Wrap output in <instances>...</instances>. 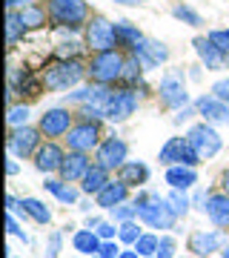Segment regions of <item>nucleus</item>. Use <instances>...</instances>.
I'll list each match as a JSON object with an SVG mask.
<instances>
[{
    "label": "nucleus",
    "mask_w": 229,
    "mask_h": 258,
    "mask_svg": "<svg viewBox=\"0 0 229 258\" xmlns=\"http://www.w3.org/2000/svg\"><path fill=\"white\" fill-rule=\"evenodd\" d=\"M98 138H101V132H98V123H78V126L69 129V149L74 152H89L92 147H98Z\"/></svg>",
    "instance_id": "9d476101"
},
{
    "label": "nucleus",
    "mask_w": 229,
    "mask_h": 258,
    "mask_svg": "<svg viewBox=\"0 0 229 258\" xmlns=\"http://www.w3.org/2000/svg\"><path fill=\"white\" fill-rule=\"evenodd\" d=\"M57 244H60V235H52V238H49V252H46V258H57Z\"/></svg>",
    "instance_id": "37998d69"
},
{
    "label": "nucleus",
    "mask_w": 229,
    "mask_h": 258,
    "mask_svg": "<svg viewBox=\"0 0 229 258\" xmlns=\"http://www.w3.org/2000/svg\"><path fill=\"white\" fill-rule=\"evenodd\" d=\"M220 244H223V235H220V232H206V230L195 232L192 238H189V249H192L195 255H201V258L218 252Z\"/></svg>",
    "instance_id": "a211bd4d"
},
{
    "label": "nucleus",
    "mask_w": 229,
    "mask_h": 258,
    "mask_svg": "<svg viewBox=\"0 0 229 258\" xmlns=\"http://www.w3.org/2000/svg\"><path fill=\"white\" fill-rule=\"evenodd\" d=\"M223 258H229V247H226V249H223Z\"/></svg>",
    "instance_id": "603ef678"
},
{
    "label": "nucleus",
    "mask_w": 229,
    "mask_h": 258,
    "mask_svg": "<svg viewBox=\"0 0 229 258\" xmlns=\"http://www.w3.org/2000/svg\"><path fill=\"white\" fill-rule=\"evenodd\" d=\"M206 215L215 227H229V195H212L206 201Z\"/></svg>",
    "instance_id": "412c9836"
},
{
    "label": "nucleus",
    "mask_w": 229,
    "mask_h": 258,
    "mask_svg": "<svg viewBox=\"0 0 229 258\" xmlns=\"http://www.w3.org/2000/svg\"><path fill=\"white\" fill-rule=\"evenodd\" d=\"M158 244H161V238H155V235H140L135 249L140 252V258H152V255H158Z\"/></svg>",
    "instance_id": "2f4dec72"
},
{
    "label": "nucleus",
    "mask_w": 229,
    "mask_h": 258,
    "mask_svg": "<svg viewBox=\"0 0 229 258\" xmlns=\"http://www.w3.org/2000/svg\"><path fill=\"white\" fill-rule=\"evenodd\" d=\"M118 235H120V241H123V244H137V238H140V230H137V224L123 221V224H120V230H118Z\"/></svg>",
    "instance_id": "72a5a7b5"
},
{
    "label": "nucleus",
    "mask_w": 229,
    "mask_h": 258,
    "mask_svg": "<svg viewBox=\"0 0 229 258\" xmlns=\"http://www.w3.org/2000/svg\"><path fill=\"white\" fill-rule=\"evenodd\" d=\"M166 201H169V207L175 210V215H186V210H189V201H186V195H183L181 189H172Z\"/></svg>",
    "instance_id": "473e14b6"
},
{
    "label": "nucleus",
    "mask_w": 229,
    "mask_h": 258,
    "mask_svg": "<svg viewBox=\"0 0 229 258\" xmlns=\"http://www.w3.org/2000/svg\"><path fill=\"white\" fill-rule=\"evenodd\" d=\"M192 46H195V52H198V57L203 60V66H206V69H212V72L229 69V52L218 49L209 37H195Z\"/></svg>",
    "instance_id": "6e6552de"
},
{
    "label": "nucleus",
    "mask_w": 229,
    "mask_h": 258,
    "mask_svg": "<svg viewBox=\"0 0 229 258\" xmlns=\"http://www.w3.org/2000/svg\"><path fill=\"white\" fill-rule=\"evenodd\" d=\"M98 164L106 169H120L126 164V144L120 138H109L98 147Z\"/></svg>",
    "instance_id": "ddd939ff"
},
{
    "label": "nucleus",
    "mask_w": 229,
    "mask_h": 258,
    "mask_svg": "<svg viewBox=\"0 0 229 258\" xmlns=\"http://www.w3.org/2000/svg\"><path fill=\"white\" fill-rule=\"evenodd\" d=\"M118 258H140V252H137V249H135V252H120Z\"/></svg>",
    "instance_id": "de8ad7c7"
},
{
    "label": "nucleus",
    "mask_w": 229,
    "mask_h": 258,
    "mask_svg": "<svg viewBox=\"0 0 229 258\" xmlns=\"http://www.w3.org/2000/svg\"><path fill=\"white\" fill-rule=\"evenodd\" d=\"M109 184V175H106V166H89V172L83 175V192H89V195H98L103 189V186Z\"/></svg>",
    "instance_id": "b1692460"
},
{
    "label": "nucleus",
    "mask_w": 229,
    "mask_h": 258,
    "mask_svg": "<svg viewBox=\"0 0 229 258\" xmlns=\"http://www.w3.org/2000/svg\"><path fill=\"white\" fill-rule=\"evenodd\" d=\"M74 249L78 252H101V235H95L92 230H81L74 232Z\"/></svg>",
    "instance_id": "393cba45"
},
{
    "label": "nucleus",
    "mask_w": 229,
    "mask_h": 258,
    "mask_svg": "<svg viewBox=\"0 0 229 258\" xmlns=\"http://www.w3.org/2000/svg\"><path fill=\"white\" fill-rule=\"evenodd\" d=\"M60 178L63 181H83V175L89 172V158H86V152H69V155L63 158V164H60Z\"/></svg>",
    "instance_id": "f3484780"
},
{
    "label": "nucleus",
    "mask_w": 229,
    "mask_h": 258,
    "mask_svg": "<svg viewBox=\"0 0 229 258\" xmlns=\"http://www.w3.org/2000/svg\"><path fill=\"white\" fill-rule=\"evenodd\" d=\"M83 78V66L78 60H57L55 66H49L43 72V86L46 89H69L74 83H81Z\"/></svg>",
    "instance_id": "7ed1b4c3"
},
{
    "label": "nucleus",
    "mask_w": 229,
    "mask_h": 258,
    "mask_svg": "<svg viewBox=\"0 0 229 258\" xmlns=\"http://www.w3.org/2000/svg\"><path fill=\"white\" fill-rule=\"evenodd\" d=\"M195 109H198V115H201L206 123H229V103H223L220 98H215V95L198 98Z\"/></svg>",
    "instance_id": "9b49d317"
},
{
    "label": "nucleus",
    "mask_w": 229,
    "mask_h": 258,
    "mask_svg": "<svg viewBox=\"0 0 229 258\" xmlns=\"http://www.w3.org/2000/svg\"><path fill=\"white\" fill-rule=\"evenodd\" d=\"M95 258H101V255H95Z\"/></svg>",
    "instance_id": "864d4df0"
},
{
    "label": "nucleus",
    "mask_w": 229,
    "mask_h": 258,
    "mask_svg": "<svg viewBox=\"0 0 229 258\" xmlns=\"http://www.w3.org/2000/svg\"><path fill=\"white\" fill-rule=\"evenodd\" d=\"M146 178H149V169L140 161H126V164L120 166V181L126 186H140V184H146Z\"/></svg>",
    "instance_id": "5701e85b"
},
{
    "label": "nucleus",
    "mask_w": 229,
    "mask_h": 258,
    "mask_svg": "<svg viewBox=\"0 0 229 258\" xmlns=\"http://www.w3.org/2000/svg\"><path fill=\"white\" fill-rule=\"evenodd\" d=\"M137 204V218L143 224H149L152 230H169L175 224V210L169 207V201L166 198H161V195H143Z\"/></svg>",
    "instance_id": "f257e3e1"
},
{
    "label": "nucleus",
    "mask_w": 229,
    "mask_h": 258,
    "mask_svg": "<svg viewBox=\"0 0 229 258\" xmlns=\"http://www.w3.org/2000/svg\"><path fill=\"white\" fill-rule=\"evenodd\" d=\"M135 109H137V95L132 92V89H120V92L112 95L109 109H106V118L115 120V123H120V120H126Z\"/></svg>",
    "instance_id": "f8f14e48"
},
{
    "label": "nucleus",
    "mask_w": 229,
    "mask_h": 258,
    "mask_svg": "<svg viewBox=\"0 0 229 258\" xmlns=\"http://www.w3.org/2000/svg\"><path fill=\"white\" fill-rule=\"evenodd\" d=\"M212 95H215V98H220L223 103H229V78H223V81L215 83V86H212Z\"/></svg>",
    "instance_id": "58836bf2"
},
{
    "label": "nucleus",
    "mask_w": 229,
    "mask_h": 258,
    "mask_svg": "<svg viewBox=\"0 0 229 258\" xmlns=\"http://www.w3.org/2000/svg\"><path fill=\"white\" fill-rule=\"evenodd\" d=\"M20 207H23V212H26V215H32L37 224H49V218H52V212L46 210V204H40L37 198H23V201H20Z\"/></svg>",
    "instance_id": "cd10ccee"
},
{
    "label": "nucleus",
    "mask_w": 229,
    "mask_h": 258,
    "mask_svg": "<svg viewBox=\"0 0 229 258\" xmlns=\"http://www.w3.org/2000/svg\"><path fill=\"white\" fill-rule=\"evenodd\" d=\"M63 152H60V147H55V144H46V147H40L35 152V166L40 169V172H55V169H60V164H63Z\"/></svg>",
    "instance_id": "aec40b11"
},
{
    "label": "nucleus",
    "mask_w": 229,
    "mask_h": 258,
    "mask_svg": "<svg viewBox=\"0 0 229 258\" xmlns=\"http://www.w3.org/2000/svg\"><path fill=\"white\" fill-rule=\"evenodd\" d=\"M198 181V175H195L192 166H169L166 169V184L172 186V189H189V186Z\"/></svg>",
    "instance_id": "4be33fe9"
},
{
    "label": "nucleus",
    "mask_w": 229,
    "mask_h": 258,
    "mask_svg": "<svg viewBox=\"0 0 229 258\" xmlns=\"http://www.w3.org/2000/svg\"><path fill=\"white\" fill-rule=\"evenodd\" d=\"M126 195H129V186L123 184L120 178L118 181H109V184L98 192V207H103V210H115L118 204L126 201Z\"/></svg>",
    "instance_id": "6ab92c4d"
},
{
    "label": "nucleus",
    "mask_w": 229,
    "mask_h": 258,
    "mask_svg": "<svg viewBox=\"0 0 229 258\" xmlns=\"http://www.w3.org/2000/svg\"><path fill=\"white\" fill-rule=\"evenodd\" d=\"M158 258H175V241L172 238H161V244H158Z\"/></svg>",
    "instance_id": "ea45409f"
},
{
    "label": "nucleus",
    "mask_w": 229,
    "mask_h": 258,
    "mask_svg": "<svg viewBox=\"0 0 229 258\" xmlns=\"http://www.w3.org/2000/svg\"><path fill=\"white\" fill-rule=\"evenodd\" d=\"M6 3H9V9H23V6H29V0H6Z\"/></svg>",
    "instance_id": "a18cd8bd"
},
{
    "label": "nucleus",
    "mask_w": 229,
    "mask_h": 258,
    "mask_svg": "<svg viewBox=\"0 0 229 258\" xmlns=\"http://www.w3.org/2000/svg\"><path fill=\"white\" fill-rule=\"evenodd\" d=\"M86 43H89L95 52H106V49L118 46V37H115V26L109 20L103 18H95L86 29Z\"/></svg>",
    "instance_id": "0eeeda50"
},
{
    "label": "nucleus",
    "mask_w": 229,
    "mask_h": 258,
    "mask_svg": "<svg viewBox=\"0 0 229 258\" xmlns=\"http://www.w3.org/2000/svg\"><path fill=\"white\" fill-rule=\"evenodd\" d=\"M206 37H209V40H212V43H215L218 49L229 52V29H215V32H209Z\"/></svg>",
    "instance_id": "e433bc0d"
},
{
    "label": "nucleus",
    "mask_w": 229,
    "mask_h": 258,
    "mask_svg": "<svg viewBox=\"0 0 229 258\" xmlns=\"http://www.w3.org/2000/svg\"><path fill=\"white\" fill-rule=\"evenodd\" d=\"M223 192L229 195V169H226V172H223Z\"/></svg>",
    "instance_id": "09e8293b"
},
{
    "label": "nucleus",
    "mask_w": 229,
    "mask_h": 258,
    "mask_svg": "<svg viewBox=\"0 0 229 258\" xmlns=\"http://www.w3.org/2000/svg\"><path fill=\"white\" fill-rule=\"evenodd\" d=\"M112 89L106 86H86L81 92H72L69 101H81L83 103V115H92V118H106V109H109L112 101Z\"/></svg>",
    "instance_id": "20e7f679"
},
{
    "label": "nucleus",
    "mask_w": 229,
    "mask_h": 258,
    "mask_svg": "<svg viewBox=\"0 0 229 258\" xmlns=\"http://www.w3.org/2000/svg\"><path fill=\"white\" fill-rule=\"evenodd\" d=\"M123 69H126V60L115 49H106V52H98V55L92 57V63L86 72L92 75V81L112 83V81H118V78H123Z\"/></svg>",
    "instance_id": "f03ea898"
},
{
    "label": "nucleus",
    "mask_w": 229,
    "mask_h": 258,
    "mask_svg": "<svg viewBox=\"0 0 229 258\" xmlns=\"http://www.w3.org/2000/svg\"><path fill=\"white\" fill-rule=\"evenodd\" d=\"M132 215H137V204H118L115 207V218L118 221H132Z\"/></svg>",
    "instance_id": "4c0bfd02"
},
{
    "label": "nucleus",
    "mask_w": 229,
    "mask_h": 258,
    "mask_svg": "<svg viewBox=\"0 0 229 258\" xmlns=\"http://www.w3.org/2000/svg\"><path fill=\"white\" fill-rule=\"evenodd\" d=\"M37 129L32 126H15L12 129V135H9V152L12 155H18V158H26L35 152L37 147Z\"/></svg>",
    "instance_id": "4468645a"
},
{
    "label": "nucleus",
    "mask_w": 229,
    "mask_h": 258,
    "mask_svg": "<svg viewBox=\"0 0 229 258\" xmlns=\"http://www.w3.org/2000/svg\"><path fill=\"white\" fill-rule=\"evenodd\" d=\"M6 172H9V175H15V172H18V164H15L12 158H9V164H6Z\"/></svg>",
    "instance_id": "49530a36"
},
{
    "label": "nucleus",
    "mask_w": 229,
    "mask_h": 258,
    "mask_svg": "<svg viewBox=\"0 0 229 258\" xmlns=\"http://www.w3.org/2000/svg\"><path fill=\"white\" fill-rule=\"evenodd\" d=\"M6 204H9V210H15V207H18V198H15V195H9V198H6Z\"/></svg>",
    "instance_id": "8fccbe9b"
},
{
    "label": "nucleus",
    "mask_w": 229,
    "mask_h": 258,
    "mask_svg": "<svg viewBox=\"0 0 229 258\" xmlns=\"http://www.w3.org/2000/svg\"><path fill=\"white\" fill-rule=\"evenodd\" d=\"M23 32H26V26H23L20 15L15 9H9V15H6V43H9V46H15L20 37H23Z\"/></svg>",
    "instance_id": "bb28decb"
},
{
    "label": "nucleus",
    "mask_w": 229,
    "mask_h": 258,
    "mask_svg": "<svg viewBox=\"0 0 229 258\" xmlns=\"http://www.w3.org/2000/svg\"><path fill=\"white\" fill-rule=\"evenodd\" d=\"M6 227H9V232H12V235H18V238L29 241V238H26V232L20 230V227H18V221H15V218H12V215H9V218H6Z\"/></svg>",
    "instance_id": "79ce46f5"
},
{
    "label": "nucleus",
    "mask_w": 229,
    "mask_h": 258,
    "mask_svg": "<svg viewBox=\"0 0 229 258\" xmlns=\"http://www.w3.org/2000/svg\"><path fill=\"white\" fill-rule=\"evenodd\" d=\"M115 37H118V46H126V49H135L143 40L140 32L135 26H129V23H115Z\"/></svg>",
    "instance_id": "a878e982"
},
{
    "label": "nucleus",
    "mask_w": 229,
    "mask_h": 258,
    "mask_svg": "<svg viewBox=\"0 0 229 258\" xmlns=\"http://www.w3.org/2000/svg\"><path fill=\"white\" fill-rule=\"evenodd\" d=\"M181 147H183V138H172L161 149V164H175V161H181Z\"/></svg>",
    "instance_id": "7c9ffc66"
},
{
    "label": "nucleus",
    "mask_w": 229,
    "mask_h": 258,
    "mask_svg": "<svg viewBox=\"0 0 229 258\" xmlns=\"http://www.w3.org/2000/svg\"><path fill=\"white\" fill-rule=\"evenodd\" d=\"M161 101H164L166 106H172V109L186 106L189 95H186V86H183V75L181 72H166L164 75V81H161Z\"/></svg>",
    "instance_id": "1a4fd4ad"
},
{
    "label": "nucleus",
    "mask_w": 229,
    "mask_h": 258,
    "mask_svg": "<svg viewBox=\"0 0 229 258\" xmlns=\"http://www.w3.org/2000/svg\"><path fill=\"white\" fill-rule=\"evenodd\" d=\"M186 141L195 147V152L201 155V161H206V158L220 152V135L209 126V123H195V126L186 132Z\"/></svg>",
    "instance_id": "39448f33"
},
{
    "label": "nucleus",
    "mask_w": 229,
    "mask_h": 258,
    "mask_svg": "<svg viewBox=\"0 0 229 258\" xmlns=\"http://www.w3.org/2000/svg\"><path fill=\"white\" fill-rule=\"evenodd\" d=\"M98 235L101 238H112L115 235V224H98Z\"/></svg>",
    "instance_id": "c03bdc74"
},
{
    "label": "nucleus",
    "mask_w": 229,
    "mask_h": 258,
    "mask_svg": "<svg viewBox=\"0 0 229 258\" xmlns=\"http://www.w3.org/2000/svg\"><path fill=\"white\" fill-rule=\"evenodd\" d=\"M18 15H20V20H23V26L26 29H37V26H43L46 23L43 9H37V6H23Z\"/></svg>",
    "instance_id": "c756f323"
},
{
    "label": "nucleus",
    "mask_w": 229,
    "mask_h": 258,
    "mask_svg": "<svg viewBox=\"0 0 229 258\" xmlns=\"http://www.w3.org/2000/svg\"><path fill=\"white\" fill-rule=\"evenodd\" d=\"M115 3H123V6H137L140 0H115Z\"/></svg>",
    "instance_id": "3c124183"
},
{
    "label": "nucleus",
    "mask_w": 229,
    "mask_h": 258,
    "mask_svg": "<svg viewBox=\"0 0 229 258\" xmlns=\"http://www.w3.org/2000/svg\"><path fill=\"white\" fill-rule=\"evenodd\" d=\"M172 15L178 20H183V23H189V26H201V15H198V12H192L189 6H175Z\"/></svg>",
    "instance_id": "f704fd0d"
},
{
    "label": "nucleus",
    "mask_w": 229,
    "mask_h": 258,
    "mask_svg": "<svg viewBox=\"0 0 229 258\" xmlns=\"http://www.w3.org/2000/svg\"><path fill=\"white\" fill-rule=\"evenodd\" d=\"M132 52H135V57L143 66H161L166 57H169V49H166L164 43H158V40H146V37H143Z\"/></svg>",
    "instance_id": "dca6fc26"
},
{
    "label": "nucleus",
    "mask_w": 229,
    "mask_h": 258,
    "mask_svg": "<svg viewBox=\"0 0 229 258\" xmlns=\"http://www.w3.org/2000/svg\"><path fill=\"white\" fill-rule=\"evenodd\" d=\"M46 189L55 195L57 201H63V204H78V192H74V189L66 184V181H46Z\"/></svg>",
    "instance_id": "c85d7f7f"
},
{
    "label": "nucleus",
    "mask_w": 229,
    "mask_h": 258,
    "mask_svg": "<svg viewBox=\"0 0 229 258\" xmlns=\"http://www.w3.org/2000/svg\"><path fill=\"white\" fill-rule=\"evenodd\" d=\"M29 120V106H12L9 109V123L12 126H26Z\"/></svg>",
    "instance_id": "c9c22d12"
},
{
    "label": "nucleus",
    "mask_w": 229,
    "mask_h": 258,
    "mask_svg": "<svg viewBox=\"0 0 229 258\" xmlns=\"http://www.w3.org/2000/svg\"><path fill=\"white\" fill-rule=\"evenodd\" d=\"M49 15L57 26H81L86 20V3L83 0H52L49 3Z\"/></svg>",
    "instance_id": "423d86ee"
},
{
    "label": "nucleus",
    "mask_w": 229,
    "mask_h": 258,
    "mask_svg": "<svg viewBox=\"0 0 229 258\" xmlns=\"http://www.w3.org/2000/svg\"><path fill=\"white\" fill-rule=\"evenodd\" d=\"M98 255H101V258H118L120 249H118L115 241H106V244H101V252H98Z\"/></svg>",
    "instance_id": "a19ab883"
},
{
    "label": "nucleus",
    "mask_w": 229,
    "mask_h": 258,
    "mask_svg": "<svg viewBox=\"0 0 229 258\" xmlns=\"http://www.w3.org/2000/svg\"><path fill=\"white\" fill-rule=\"evenodd\" d=\"M69 129H72V115L66 109H49L40 118V132L49 135V138H57V135H63Z\"/></svg>",
    "instance_id": "2eb2a0df"
}]
</instances>
